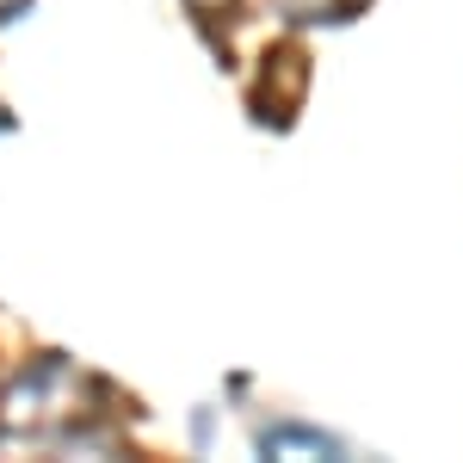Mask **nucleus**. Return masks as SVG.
Returning <instances> with one entry per match:
<instances>
[{
  "mask_svg": "<svg viewBox=\"0 0 463 463\" xmlns=\"http://www.w3.org/2000/svg\"><path fill=\"white\" fill-rule=\"evenodd\" d=\"M93 377L62 353L32 358L6 390H0V439H43V445H62L69 432L93 427Z\"/></svg>",
  "mask_w": 463,
  "mask_h": 463,
  "instance_id": "f257e3e1",
  "label": "nucleus"
},
{
  "mask_svg": "<svg viewBox=\"0 0 463 463\" xmlns=\"http://www.w3.org/2000/svg\"><path fill=\"white\" fill-rule=\"evenodd\" d=\"M260 451L266 458H279V451H303V458H340V445L327 439V432H303V427H272L260 439Z\"/></svg>",
  "mask_w": 463,
  "mask_h": 463,
  "instance_id": "f03ea898",
  "label": "nucleus"
},
{
  "mask_svg": "<svg viewBox=\"0 0 463 463\" xmlns=\"http://www.w3.org/2000/svg\"><path fill=\"white\" fill-rule=\"evenodd\" d=\"M185 6H192L204 25H216V19H235V6H241V0H185Z\"/></svg>",
  "mask_w": 463,
  "mask_h": 463,
  "instance_id": "7ed1b4c3",
  "label": "nucleus"
},
{
  "mask_svg": "<svg viewBox=\"0 0 463 463\" xmlns=\"http://www.w3.org/2000/svg\"><path fill=\"white\" fill-rule=\"evenodd\" d=\"M19 6H25V0H0V19H13V13H19Z\"/></svg>",
  "mask_w": 463,
  "mask_h": 463,
  "instance_id": "20e7f679",
  "label": "nucleus"
}]
</instances>
